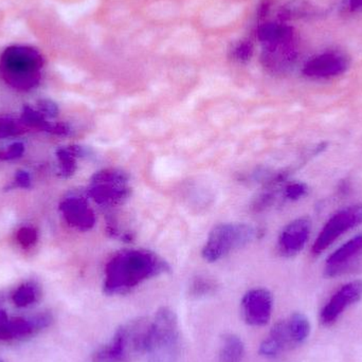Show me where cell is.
Wrapping results in <instances>:
<instances>
[{
    "mask_svg": "<svg viewBox=\"0 0 362 362\" xmlns=\"http://www.w3.org/2000/svg\"><path fill=\"white\" fill-rule=\"evenodd\" d=\"M310 334L308 317L295 313L286 320H281L270 329L269 334L259 346V354L266 358H276L286 351L301 346Z\"/></svg>",
    "mask_w": 362,
    "mask_h": 362,
    "instance_id": "6",
    "label": "cell"
},
{
    "mask_svg": "<svg viewBox=\"0 0 362 362\" xmlns=\"http://www.w3.org/2000/svg\"><path fill=\"white\" fill-rule=\"evenodd\" d=\"M16 185L21 187H28L30 185V176L25 172H18L16 175Z\"/></svg>",
    "mask_w": 362,
    "mask_h": 362,
    "instance_id": "23",
    "label": "cell"
},
{
    "mask_svg": "<svg viewBox=\"0 0 362 362\" xmlns=\"http://www.w3.org/2000/svg\"><path fill=\"white\" fill-rule=\"evenodd\" d=\"M245 355L244 342L234 334H227L221 339L219 362H242Z\"/></svg>",
    "mask_w": 362,
    "mask_h": 362,
    "instance_id": "15",
    "label": "cell"
},
{
    "mask_svg": "<svg viewBox=\"0 0 362 362\" xmlns=\"http://www.w3.org/2000/svg\"><path fill=\"white\" fill-rule=\"evenodd\" d=\"M23 153V146L21 144H15L10 146L8 151L4 154V159H14L21 156Z\"/></svg>",
    "mask_w": 362,
    "mask_h": 362,
    "instance_id": "20",
    "label": "cell"
},
{
    "mask_svg": "<svg viewBox=\"0 0 362 362\" xmlns=\"http://www.w3.org/2000/svg\"><path fill=\"white\" fill-rule=\"evenodd\" d=\"M215 283L206 278H196L191 285L189 293L194 297H204V296L210 295L215 291Z\"/></svg>",
    "mask_w": 362,
    "mask_h": 362,
    "instance_id": "17",
    "label": "cell"
},
{
    "mask_svg": "<svg viewBox=\"0 0 362 362\" xmlns=\"http://www.w3.org/2000/svg\"><path fill=\"white\" fill-rule=\"evenodd\" d=\"M259 229L250 223H218L209 233L202 248V257L209 263H214L232 251L250 244L259 238Z\"/></svg>",
    "mask_w": 362,
    "mask_h": 362,
    "instance_id": "5",
    "label": "cell"
},
{
    "mask_svg": "<svg viewBox=\"0 0 362 362\" xmlns=\"http://www.w3.org/2000/svg\"><path fill=\"white\" fill-rule=\"evenodd\" d=\"M362 225V204H353L338 211L323 226L319 232L312 252L319 255L331 247L344 233Z\"/></svg>",
    "mask_w": 362,
    "mask_h": 362,
    "instance_id": "9",
    "label": "cell"
},
{
    "mask_svg": "<svg viewBox=\"0 0 362 362\" xmlns=\"http://www.w3.org/2000/svg\"><path fill=\"white\" fill-rule=\"evenodd\" d=\"M36 232L32 228H23L19 230L18 240L25 247H30L36 242Z\"/></svg>",
    "mask_w": 362,
    "mask_h": 362,
    "instance_id": "19",
    "label": "cell"
},
{
    "mask_svg": "<svg viewBox=\"0 0 362 362\" xmlns=\"http://www.w3.org/2000/svg\"><path fill=\"white\" fill-rule=\"evenodd\" d=\"M170 270L168 262L148 249H124L117 252L106 265L104 293L127 295L146 281Z\"/></svg>",
    "mask_w": 362,
    "mask_h": 362,
    "instance_id": "1",
    "label": "cell"
},
{
    "mask_svg": "<svg viewBox=\"0 0 362 362\" xmlns=\"http://www.w3.org/2000/svg\"><path fill=\"white\" fill-rule=\"evenodd\" d=\"M151 319L138 317L123 323L108 344L93 354V362H134L146 354Z\"/></svg>",
    "mask_w": 362,
    "mask_h": 362,
    "instance_id": "2",
    "label": "cell"
},
{
    "mask_svg": "<svg viewBox=\"0 0 362 362\" xmlns=\"http://www.w3.org/2000/svg\"><path fill=\"white\" fill-rule=\"evenodd\" d=\"M66 221L81 231H88L95 226V217L84 198L70 197L61 204Z\"/></svg>",
    "mask_w": 362,
    "mask_h": 362,
    "instance_id": "14",
    "label": "cell"
},
{
    "mask_svg": "<svg viewBox=\"0 0 362 362\" xmlns=\"http://www.w3.org/2000/svg\"><path fill=\"white\" fill-rule=\"evenodd\" d=\"M42 55L35 49L12 46L4 51L0 69L4 80L15 88L30 89L40 81Z\"/></svg>",
    "mask_w": 362,
    "mask_h": 362,
    "instance_id": "4",
    "label": "cell"
},
{
    "mask_svg": "<svg viewBox=\"0 0 362 362\" xmlns=\"http://www.w3.org/2000/svg\"><path fill=\"white\" fill-rule=\"evenodd\" d=\"M362 261V232L336 249L325 262V276L337 278L358 267Z\"/></svg>",
    "mask_w": 362,
    "mask_h": 362,
    "instance_id": "10",
    "label": "cell"
},
{
    "mask_svg": "<svg viewBox=\"0 0 362 362\" xmlns=\"http://www.w3.org/2000/svg\"><path fill=\"white\" fill-rule=\"evenodd\" d=\"M274 308V297L265 288H253L247 291L242 299L244 320L251 327H263L269 322Z\"/></svg>",
    "mask_w": 362,
    "mask_h": 362,
    "instance_id": "12",
    "label": "cell"
},
{
    "mask_svg": "<svg viewBox=\"0 0 362 362\" xmlns=\"http://www.w3.org/2000/svg\"><path fill=\"white\" fill-rule=\"evenodd\" d=\"M52 315L49 312L36 313L25 316H11L0 296V341H23L50 327Z\"/></svg>",
    "mask_w": 362,
    "mask_h": 362,
    "instance_id": "7",
    "label": "cell"
},
{
    "mask_svg": "<svg viewBox=\"0 0 362 362\" xmlns=\"http://www.w3.org/2000/svg\"><path fill=\"white\" fill-rule=\"evenodd\" d=\"M0 362H4V361H2V359H0Z\"/></svg>",
    "mask_w": 362,
    "mask_h": 362,
    "instance_id": "24",
    "label": "cell"
},
{
    "mask_svg": "<svg viewBox=\"0 0 362 362\" xmlns=\"http://www.w3.org/2000/svg\"><path fill=\"white\" fill-rule=\"evenodd\" d=\"M129 176L122 170H102L91 178L89 195L100 206H115L123 204L131 195Z\"/></svg>",
    "mask_w": 362,
    "mask_h": 362,
    "instance_id": "8",
    "label": "cell"
},
{
    "mask_svg": "<svg viewBox=\"0 0 362 362\" xmlns=\"http://www.w3.org/2000/svg\"><path fill=\"white\" fill-rule=\"evenodd\" d=\"M362 299V281L356 280L346 283L340 287L329 300L320 313V322L325 327H331L344 310L358 303Z\"/></svg>",
    "mask_w": 362,
    "mask_h": 362,
    "instance_id": "11",
    "label": "cell"
},
{
    "mask_svg": "<svg viewBox=\"0 0 362 362\" xmlns=\"http://www.w3.org/2000/svg\"><path fill=\"white\" fill-rule=\"evenodd\" d=\"M308 193V187L303 182H291L286 185L284 189V197L286 199L296 202L305 197Z\"/></svg>",
    "mask_w": 362,
    "mask_h": 362,
    "instance_id": "18",
    "label": "cell"
},
{
    "mask_svg": "<svg viewBox=\"0 0 362 362\" xmlns=\"http://www.w3.org/2000/svg\"><path fill=\"white\" fill-rule=\"evenodd\" d=\"M40 286L34 282H27L21 284L15 289L12 293V302L16 308H27L34 305L40 301Z\"/></svg>",
    "mask_w": 362,
    "mask_h": 362,
    "instance_id": "16",
    "label": "cell"
},
{
    "mask_svg": "<svg viewBox=\"0 0 362 362\" xmlns=\"http://www.w3.org/2000/svg\"><path fill=\"white\" fill-rule=\"evenodd\" d=\"M312 221L308 217L293 219L285 226L278 238V250L284 257H293L303 250L310 240Z\"/></svg>",
    "mask_w": 362,
    "mask_h": 362,
    "instance_id": "13",
    "label": "cell"
},
{
    "mask_svg": "<svg viewBox=\"0 0 362 362\" xmlns=\"http://www.w3.org/2000/svg\"><path fill=\"white\" fill-rule=\"evenodd\" d=\"M15 129L16 127L13 121L0 120V137H6V136L15 133Z\"/></svg>",
    "mask_w": 362,
    "mask_h": 362,
    "instance_id": "21",
    "label": "cell"
},
{
    "mask_svg": "<svg viewBox=\"0 0 362 362\" xmlns=\"http://www.w3.org/2000/svg\"><path fill=\"white\" fill-rule=\"evenodd\" d=\"M180 350V329L177 315L170 308L157 310L151 321L146 356L150 362H177Z\"/></svg>",
    "mask_w": 362,
    "mask_h": 362,
    "instance_id": "3",
    "label": "cell"
},
{
    "mask_svg": "<svg viewBox=\"0 0 362 362\" xmlns=\"http://www.w3.org/2000/svg\"><path fill=\"white\" fill-rule=\"evenodd\" d=\"M40 107L42 112H45L47 116L52 117V118L53 117L57 116V112H59L57 105L51 101L40 102Z\"/></svg>",
    "mask_w": 362,
    "mask_h": 362,
    "instance_id": "22",
    "label": "cell"
}]
</instances>
